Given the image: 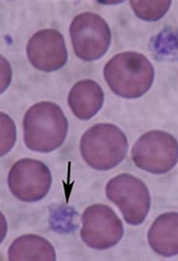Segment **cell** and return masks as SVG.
I'll use <instances>...</instances> for the list:
<instances>
[{
	"label": "cell",
	"instance_id": "cell-13",
	"mask_svg": "<svg viewBox=\"0 0 178 261\" xmlns=\"http://www.w3.org/2000/svg\"><path fill=\"white\" fill-rule=\"evenodd\" d=\"M171 6L169 0H158V2H137L132 0L131 7L139 19L145 21H157L167 14Z\"/></svg>",
	"mask_w": 178,
	"mask_h": 261
},
{
	"label": "cell",
	"instance_id": "cell-5",
	"mask_svg": "<svg viewBox=\"0 0 178 261\" xmlns=\"http://www.w3.org/2000/svg\"><path fill=\"white\" fill-rule=\"evenodd\" d=\"M106 197L121 211L128 225L143 223L149 213L151 198L143 180L131 173H121L106 185Z\"/></svg>",
	"mask_w": 178,
	"mask_h": 261
},
{
	"label": "cell",
	"instance_id": "cell-10",
	"mask_svg": "<svg viewBox=\"0 0 178 261\" xmlns=\"http://www.w3.org/2000/svg\"><path fill=\"white\" fill-rule=\"evenodd\" d=\"M104 91L95 80L85 79L73 85L68 95V106L81 120H89L98 114L104 105Z\"/></svg>",
	"mask_w": 178,
	"mask_h": 261
},
{
	"label": "cell",
	"instance_id": "cell-9",
	"mask_svg": "<svg viewBox=\"0 0 178 261\" xmlns=\"http://www.w3.org/2000/svg\"><path fill=\"white\" fill-rule=\"evenodd\" d=\"M26 50L30 64L44 72L57 71L68 60L64 36L55 29L37 32L29 39Z\"/></svg>",
	"mask_w": 178,
	"mask_h": 261
},
{
	"label": "cell",
	"instance_id": "cell-3",
	"mask_svg": "<svg viewBox=\"0 0 178 261\" xmlns=\"http://www.w3.org/2000/svg\"><path fill=\"white\" fill-rule=\"evenodd\" d=\"M79 147L86 164L95 170L107 171L126 158L128 140L117 126L98 123L83 135Z\"/></svg>",
	"mask_w": 178,
	"mask_h": 261
},
{
	"label": "cell",
	"instance_id": "cell-14",
	"mask_svg": "<svg viewBox=\"0 0 178 261\" xmlns=\"http://www.w3.org/2000/svg\"><path fill=\"white\" fill-rule=\"evenodd\" d=\"M0 136H2V145H0V151L2 156L8 153L16 142V126L14 120L6 115L5 113L0 114Z\"/></svg>",
	"mask_w": 178,
	"mask_h": 261
},
{
	"label": "cell",
	"instance_id": "cell-7",
	"mask_svg": "<svg viewBox=\"0 0 178 261\" xmlns=\"http://www.w3.org/2000/svg\"><path fill=\"white\" fill-rule=\"evenodd\" d=\"M7 181L10 192L18 200L37 202L50 190L53 176L42 161L23 158L12 165Z\"/></svg>",
	"mask_w": 178,
	"mask_h": 261
},
{
	"label": "cell",
	"instance_id": "cell-6",
	"mask_svg": "<svg viewBox=\"0 0 178 261\" xmlns=\"http://www.w3.org/2000/svg\"><path fill=\"white\" fill-rule=\"evenodd\" d=\"M69 34L75 55L87 63L100 59L112 42V32L107 22L94 12H83L73 18Z\"/></svg>",
	"mask_w": 178,
	"mask_h": 261
},
{
	"label": "cell",
	"instance_id": "cell-4",
	"mask_svg": "<svg viewBox=\"0 0 178 261\" xmlns=\"http://www.w3.org/2000/svg\"><path fill=\"white\" fill-rule=\"evenodd\" d=\"M134 164L154 175L167 173L178 161V141L162 130H151L140 136L132 149Z\"/></svg>",
	"mask_w": 178,
	"mask_h": 261
},
{
	"label": "cell",
	"instance_id": "cell-12",
	"mask_svg": "<svg viewBox=\"0 0 178 261\" xmlns=\"http://www.w3.org/2000/svg\"><path fill=\"white\" fill-rule=\"evenodd\" d=\"M56 258L50 242L33 233L17 238L8 249L10 261H55Z\"/></svg>",
	"mask_w": 178,
	"mask_h": 261
},
{
	"label": "cell",
	"instance_id": "cell-2",
	"mask_svg": "<svg viewBox=\"0 0 178 261\" xmlns=\"http://www.w3.org/2000/svg\"><path fill=\"white\" fill-rule=\"evenodd\" d=\"M104 77L114 94L125 99H137L151 88L155 69L143 54L125 51L114 56L105 65Z\"/></svg>",
	"mask_w": 178,
	"mask_h": 261
},
{
	"label": "cell",
	"instance_id": "cell-11",
	"mask_svg": "<svg viewBox=\"0 0 178 261\" xmlns=\"http://www.w3.org/2000/svg\"><path fill=\"white\" fill-rule=\"evenodd\" d=\"M147 239L151 249L159 256H177L178 213L173 211L158 216L148 230Z\"/></svg>",
	"mask_w": 178,
	"mask_h": 261
},
{
	"label": "cell",
	"instance_id": "cell-8",
	"mask_svg": "<svg viewBox=\"0 0 178 261\" xmlns=\"http://www.w3.org/2000/svg\"><path fill=\"white\" fill-rule=\"evenodd\" d=\"M82 223V240L93 249H109L124 236V226L119 217L106 204H93L86 208Z\"/></svg>",
	"mask_w": 178,
	"mask_h": 261
},
{
	"label": "cell",
	"instance_id": "cell-1",
	"mask_svg": "<svg viewBox=\"0 0 178 261\" xmlns=\"http://www.w3.org/2000/svg\"><path fill=\"white\" fill-rule=\"evenodd\" d=\"M23 140L28 149L52 152L63 146L68 134V120L58 105L41 101L32 106L23 116Z\"/></svg>",
	"mask_w": 178,
	"mask_h": 261
}]
</instances>
